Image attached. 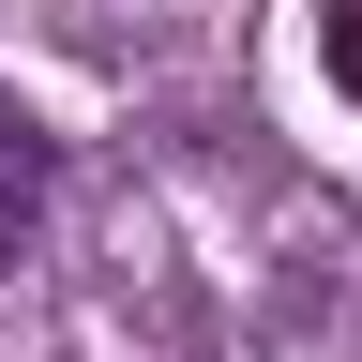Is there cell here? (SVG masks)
Listing matches in <instances>:
<instances>
[{
	"label": "cell",
	"mask_w": 362,
	"mask_h": 362,
	"mask_svg": "<svg viewBox=\"0 0 362 362\" xmlns=\"http://www.w3.org/2000/svg\"><path fill=\"white\" fill-rule=\"evenodd\" d=\"M317 61H332V90L362 106V0H317Z\"/></svg>",
	"instance_id": "2"
},
{
	"label": "cell",
	"mask_w": 362,
	"mask_h": 362,
	"mask_svg": "<svg viewBox=\"0 0 362 362\" xmlns=\"http://www.w3.org/2000/svg\"><path fill=\"white\" fill-rule=\"evenodd\" d=\"M45 197H61V136H45L16 90H0V272H16V242L45 226Z\"/></svg>",
	"instance_id": "1"
}]
</instances>
